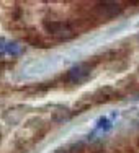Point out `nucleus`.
Here are the masks:
<instances>
[{
	"instance_id": "f257e3e1",
	"label": "nucleus",
	"mask_w": 139,
	"mask_h": 153,
	"mask_svg": "<svg viewBox=\"0 0 139 153\" xmlns=\"http://www.w3.org/2000/svg\"><path fill=\"white\" fill-rule=\"evenodd\" d=\"M90 75V65L89 64H77L69 70L67 80L71 83H80Z\"/></svg>"
},
{
	"instance_id": "f03ea898",
	"label": "nucleus",
	"mask_w": 139,
	"mask_h": 153,
	"mask_svg": "<svg viewBox=\"0 0 139 153\" xmlns=\"http://www.w3.org/2000/svg\"><path fill=\"white\" fill-rule=\"evenodd\" d=\"M44 30L51 34L61 36V38H69L72 36V31L64 21H44Z\"/></svg>"
},
{
	"instance_id": "7ed1b4c3",
	"label": "nucleus",
	"mask_w": 139,
	"mask_h": 153,
	"mask_svg": "<svg viewBox=\"0 0 139 153\" xmlns=\"http://www.w3.org/2000/svg\"><path fill=\"white\" fill-rule=\"evenodd\" d=\"M21 51H23V47L18 42H5V54H8V56H18V54H21Z\"/></svg>"
},
{
	"instance_id": "20e7f679",
	"label": "nucleus",
	"mask_w": 139,
	"mask_h": 153,
	"mask_svg": "<svg viewBox=\"0 0 139 153\" xmlns=\"http://www.w3.org/2000/svg\"><path fill=\"white\" fill-rule=\"evenodd\" d=\"M5 39H0V54H5Z\"/></svg>"
},
{
	"instance_id": "39448f33",
	"label": "nucleus",
	"mask_w": 139,
	"mask_h": 153,
	"mask_svg": "<svg viewBox=\"0 0 139 153\" xmlns=\"http://www.w3.org/2000/svg\"><path fill=\"white\" fill-rule=\"evenodd\" d=\"M56 153H64V150H59V152H56Z\"/></svg>"
}]
</instances>
